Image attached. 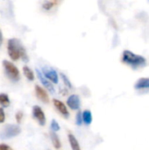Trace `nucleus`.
Here are the masks:
<instances>
[{
	"label": "nucleus",
	"mask_w": 149,
	"mask_h": 150,
	"mask_svg": "<svg viewBox=\"0 0 149 150\" xmlns=\"http://www.w3.org/2000/svg\"><path fill=\"white\" fill-rule=\"evenodd\" d=\"M7 51L10 58L12 61H18L19 58L22 59L23 62H27L29 58L27 56L26 51L23 45L21 44L20 40L15 38L10 39L7 43Z\"/></svg>",
	"instance_id": "1"
},
{
	"label": "nucleus",
	"mask_w": 149,
	"mask_h": 150,
	"mask_svg": "<svg viewBox=\"0 0 149 150\" xmlns=\"http://www.w3.org/2000/svg\"><path fill=\"white\" fill-rule=\"evenodd\" d=\"M122 62L128 65L133 69L143 68L147 64V59L141 55L136 54L130 50H125L122 54Z\"/></svg>",
	"instance_id": "2"
},
{
	"label": "nucleus",
	"mask_w": 149,
	"mask_h": 150,
	"mask_svg": "<svg viewBox=\"0 0 149 150\" xmlns=\"http://www.w3.org/2000/svg\"><path fill=\"white\" fill-rule=\"evenodd\" d=\"M3 66L4 69V72L6 76L12 81V82H18L20 79V73L18 69L9 61H3Z\"/></svg>",
	"instance_id": "3"
},
{
	"label": "nucleus",
	"mask_w": 149,
	"mask_h": 150,
	"mask_svg": "<svg viewBox=\"0 0 149 150\" xmlns=\"http://www.w3.org/2000/svg\"><path fill=\"white\" fill-rule=\"evenodd\" d=\"M20 133H21V128L18 125H12V124L6 125L3 128V130L0 134V138L11 139V138L18 136Z\"/></svg>",
	"instance_id": "4"
},
{
	"label": "nucleus",
	"mask_w": 149,
	"mask_h": 150,
	"mask_svg": "<svg viewBox=\"0 0 149 150\" xmlns=\"http://www.w3.org/2000/svg\"><path fill=\"white\" fill-rule=\"evenodd\" d=\"M41 73L43 74V76L48 80L50 81L52 83H58L59 82V76H58V73L55 69H54L53 68L50 67H43L42 68V71Z\"/></svg>",
	"instance_id": "5"
},
{
	"label": "nucleus",
	"mask_w": 149,
	"mask_h": 150,
	"mask_svg": "<svg viewBox=\"0 0 149 150\" xmlns=\"http://www.w3.org/2000/svg\"><path fill=\"white\" fill-rule=\"evenodd\" d=\"M32 117L34 120H36L38 121V123L40 126H45L46 125V116H45V112H43V110L41 109L40 106L39 105H34L32 107Z\"/></svg>",
	"instance_id": "6"
},
{
	"label": "nucleus",
	"mask_w": 149,
	"mask_h": 150,
	"mask_svg": "<svg viewBox=\"0 0 149 150\" xmlns=\"http://www.w3.org/2000/svg\"><path fill=\"white\" fill-rule=\"evenodd\" d=\"M36 74H37V76H38L40 82L41 84L43 85V87H45L50 93L54 94V93L55 92V90H54V88L52 83H51L50 81H48V80L43 76V74L41 73V71H40V69H36Z\"/></svg>",
	"instance_id": "7"
},
{
	"label": "nucleus",
	"mask_w": 149,
	"mask_h": 150,
	"mask_svg": "<svg viewBox=\"0 0 149 150\" xmlns=\"http://www.w3.org/2000/svg\"><path fill=\"white\" fill-rule=\"evenodd\" d=\"M67 105L71 110H79L80 105H81V101H80L79 96L76 95V94L69 96L68 98L67 99Z\"/></svg>",
	"instance_id": "8"
},
{
	"label": "nucleus",
	"mask_w": 149,
	"mask_h": 150,
	"mask_svg": "<svg viewBox=\"0 0 149 150\" xmlns=\"http://www.w3.org/2000/svg\"><path fill=\"white\" fill-rule=\"evenodd\" d=\"M53 104L54 105V107L57 109V111L66 119H68L69 117V112L67 108V106L64 105V103H62L61 100L59 99H54L53 100Z\"/></svg>",
	"instance_id": "9"
},
{
	"label": "nucleus",
	"mask_w": 149,
	"mask_h": 150,
	"mask_svg": "<svg viewBox=\"0 0 149 150\" xmlns=\"http://www.w3.org/2000/svg\"><path fill=\"white\" fill-rule=\"evenodd\" d=\"M35 93H36V96L37 98L43 103L45 104H47L49 102V97H48V94L47 92V91L40 87V85H35Z\"/></svg>",
	"instance_id": "10"
},
{
	"label": "nucleus",
	"mask_w": 149,
	"mask_h": 150,
	"mask_svg": "<svg viewBox=\"0 0 149 150\" xmlns=\"http://www.w3.org/2000/svg\"><path fill=\"white\" fill-rule=\"evenodd\" d=\"M135 90H147L149 89V77H141L137 80L134 84Z\"/></svg>",
	"instance_id": "11"
},
{
	"label": "nucleus",
	"mask_w": 149,
	"mask_h": 150,
	"mask_svg": "<svg viewBox=\"0 0 149 150\" xmlns=\"http://www.w3.org/2000/svg\"><path fill=\"white\" fill-rule=\"evenodd\" d=\"M68 142H69V144H70V147H71L72 150H82L78 141L76 140V138L75 137L74 134H68Z\"/></svg>",
	"instance_id": "12"
},
{
	"label": "nucleus",
	"mask_w": 149,
	"mask_h": 150,
	"mask_svg": "<svg viewBox=\"0 0 149 150\" xmlns=\"http://www.w3.org/2000/svg\"><path fill=\"white\" fill-rule=\"evenodd\" d=\"M82 117H83V122L85 125H90L92 122V113L89 110H85L82 112Z\"/></svg>",
	"instance_id": "13"
},
{
	"label": "nucleus",
	"mask_w": 149,
	"mask_h": 150,
	"mask_svg": "<svg viewBox=\"0 0 149 150\" xmlns=\"http://www.w3.org/2000/svg\"><path fill=\"white\" fill-rule=\"evenodd\" d=\"M50 138H51V141H52V143L54 145V147L56 149H61V141L58 137V135L56 134L55 132H51L50 133Z\"/></svg>",
	"instance_id": "14"
},
{
	"label": "nucleus",
	"mask_w": 149,
	"mask_h": 150,
	"mask_svg": "<svg viewBox=\"0 0 149 150\" xmlns=\"http://www.w3.org/2000/svg\"><path fill=\"white\" fill-rule=\"evenodd\" d=\"M59 3V0H47L43 3L42 8L46 11H49L54 6H56Z\"/></svg>",
	"instance_id": "15"
},
{
	"label": "nucleus",
	"mask_w": 149,
	"mask_h": 150,
	"mask_svg": "<svg viewBox=\"0 0 149 150\" xmlns=\"http://www.w3.org/2000/svg\"><path fill=\"white\" fill-rule=\"evenodd\" d=\"M23 73H24V75H25V76L26 77L27 80H29V81H33L34 80V73L29 67L25 66L23 68Z\"/></svg>",
	"instance_id": "16"
},
{
	"label": "nucleus",
	"mask_w": 149,
	"mask_h": 150,
	"mask_svg": "<svg viewBox=\"0 0 149 150\" xmlns=\"http://www.w3.org/2000/svg\"><path fill=\"white\" fill-rule=\"evenodd\" d=\"M10 103L9 96L5 93H0V105L3 106H8Z\"/></svg>",
	"instance_id": "17"
},
{
	"label": "nucleus",
	"mask_w": 149,
	"mask_h": 150,
	"mask_svg": "<svg viewBox=\"0 0 149 150\" xmlns=\"http://www.w3.org/2000/svg\"><path fill=\"white\" fill-rule=\"evenodd\" d=\"M61 79H62L64 84H65L68 89H73V85H72L71 82L69 81V79L68 78V76H67L66 75H64L63 73H61Z\"/></svg>",
	"instance_id": "18"
},
{
	"label": "nucleus",
	"mask_w": 149,
	"mask_h": 150,
	"mask_svg": "<svg viewBox=\"0 0 149 150\" xmlns=\"http://www.w3.org/2000/svg\"><path fill=\"white\" fill-rule=\"evenodd\" d=\"M50 127H51V129H52L53 132H57V131H59L61 129L60 125L58 124V122L55 120H52Z\"/></svg>",
	"instance_id": "19"
},
{
	"label": "nucleus",
	"mask_w": 149,
	"mask_h": 150,
	"mask_svg": "<svg viewBox=\"0 0 149 150\" xmlns=\"http://www.w3.org/2000/svg\"><path fill=\"white\" fill-rule=\"evenodd\" d=\"M76 125H78V126H81L83 124V117H82V112H78L76 113Z\"/></svg>",
	"instance_id": "20"
},
{
	"label": "nucleus",
	"mask_w": 149,
	"mask_h": 150,
	"mask_svg": "<svg viewBox=\"0 0 149 150\" xmlns=\"http://www.w3.org/2000/svg\"><path fill=\"white\" fill-rule=\"evenodd\" d=\"M15 118H16V120L18 123H20L22 119H23V112H18L15 115Z\"/></svg>",
	"instance_id": "21"
},
{
	"label": "nucleus",
	"mask_w": 149,
	"mask_h": 150,
	"mask_svg": "<svg viewBox=\"0 0 149 150\" xmlns=\"http://www.w3.org/2000/svg\"><path fill=\"white\" fill-rule=\"evenodd\" d=\"M5 120V112L3 108H0V124L4 123Z\"/></svg>",
	"instance_id": "22"
},
{
	"label": "nucleus",
	"mask_w": 149,
	"mask_h": 150,
	"mask_svg": "<svg viewBox=\"0 0 149 150\" xmlns=\"http://www.w3.org/2000/svg\"><path fill=\"white\" fill-rule=\"evenodd\" d=\"M0 150H13L10 146L6 145V144H4V143H1L0 144Z\"/></svg>",
	"instance_id": "23"
},
{
	"label": "nucleus",
	"mask_w": 149,
	"mask_h": 150,
	"mask_svg": "<svg viewBox=\"0 0 149 150\" xmlns=\"http://www.w3.org/2000/svg\"><path fill=\"white\" fill-rule=\"evenodd\" d=\"M3 43V35H2V32L0 31V47Z\"/></svg>",
	"instance_id": "24"
},
{
	"label": "nucleus",
	"mask_w": 149,
	"mask_h": 150,
	"mask_svg": "<svg viewBox=\"0 0 149 150\" xmlns=\"http://www.w3.org/2000/svg\"><path fill=\"white\" fill-rule=\"evenodd\" d=\"M148 3H149V0H148Z\"/></svg>",
	"instance_id": "25"
}]
</instances>
